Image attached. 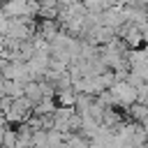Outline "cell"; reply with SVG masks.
I'll return each instance as SVG.
<instances>
[{"mask_svg":"<svg viewBox=\"0 0 148 148\" xmlns=\"http://www.w3.org/2000/svg\"><path fill=\"white\" fill-rule=\"evenodd\" d=\"M0 53H5V35H0Z\"/></svg>","mask_w":148,"mask_h":148,"instance_id":"cell-14","label":"cell"},{"mask_svg":"<svg viewBox=\"0 0 148 148\" xmlns=\"http://www.w3.org/2000/svg\"><path fill=\"white\" fill-rule=\"evenodd\" d=\"M127 116H130L134 123L143 125V127L148 125V106H146V104H139V102H136V104H132V106L127 109Z\"/></svg>","mask_w":148,"mask_h":148,"instance_id":"cell-6","label":"cell"},{"mask_svg":"<svg viewBox=\"0 0 148 148\" xmlns=\"http://www.w3.org/2000/svg\"><path fill=\"white\" fill-rule=\"evenodd\" d=\"M56 109H58L56 97H44L42 102H37V104H35L32 116H53V111H56Z\"/></svg>","mask_w":148,"mask_h":148,"instance_id":"cell-5","label":"cell"},{"mask_svg":"<svg viewBox=\"0 0 148 148\" xmlns=\"http://www.w3.org/2000/svg\"><path fill=\"white\" fill-rule=\"evenodd\" d=\"M0 76H5V79H9V81H21V83H30V81H32L30 69H28V62H21V60L9 62Z\"/></svg>","mask_w":148,"mask_h":148,"instance_id":"cell-2","label":"cell"},{"mask_svg":"<svg viewBox=\"0 0 148 148\" xmlns=\"http://www.w3.org/2000/svg\"><path fill=\"white\" fill-rule=\"evenodd\" d=\"M127 83L130 86H134V88H141L143 83H146V79L139 74V72H134V69H130V74H127Z\"/></svg>","mask_w":148,"mask_h":148,"instance_id":"cell-11","label":"cell"},{"mask_svg":"<svg viewBox=\"0 0 148 148\" xmlns=\"http://www.w3.org/2000/svg\"><path fill=\"white\" fill-rule=\"evenodd\" d=\"M25 97H28L32 104L42 102V99H44V92H42V83H39V81H30V83H25Z\"/></svg>","mask_w":148,"mask_h":148,"instance_id":"cell-8","label":"cell"},{"mask_svg":"<svg viewBox=\"0 0 148 148\" xmlns=\"http://www.w3.org/2000/svg\"><path fill=\"white\" fill-rule=\"evenodd\" d=\"M0 148H7V146H0Z\"/></svg>","mask_w":148,"mask_h":148,"instance_id":"cell-15","label":"cell"},{"mask_svg":"<svg viewBox=\"0 0 148 148\" xmlns=\"http://www.w3.org/2000/svg\"><path fill=\"white\" fill-rule=\"evenodd\" d=\"M9 28V16H5V12H0V35H7Z\"/></svg>","mask_w":148,"mask_h":148,"instance_id":"cell-12","label":"cell"},{"mask_svg":"<svg viewBox=\"0 0 148 148\" xmlns=\"http://www.w3.org/2000/svg\"><path fill=\"white\" fill-rule=\"evenodd\" d=\"M125 23H127V21H125V9H123L120 5H113L111 9L102 12V25L116 30V35H118V30H120Z\"/></svg>","mask_w":148,"mask_h":148,"instance_id":"cell-3","label":"cell"},{"mask_svg":"<svg viewBox=\"0 0 148 148\" xmlns=\"http://www.w3.org/2000/svg\"><path fill=\"white\" fill-rule=\"evenodd\" d=\"M16 141H18V127H7L5 130V139H2V146L7 148H16Z\"/></svg>","mask_w":148,"mask_h":148,"instance_id":"cell-10","label":"cell"},{"mask_svg":"<svg viewBox=\"0 0 148 148\" xmlns=\"http://www.w3.org/2000/svg\"><path fill=\"white\" fill-rule=\"evenodd\" d=\"M76 97H79V92L74 88H67V90H58L56 92L58 106H65V109H74L76 106Z\"/></svg>","mask_w":148,"mask_h":148,"instance_id":"cell-4","label":"cell"},{"mask_svg":"<svg viewBox=\"0 0 148 148\" xmlns=\"http://www.w3.org/2000/svg\"><path fill=\"white\" fill-rule=\"evenodd\" d=\"M9 125H0V146H2V139H5V130H7Z\"/></svg>","mask_w":148,"mask_h":148,"instance_id":"cell-13","label":"cell"},{"mask_svg":"<svg viewBox=\"0 0 148 148\" xmlns=\"http://www.w3.org/2000/svg\"><path fill=\"white\" fill-rule=\"evenodd\" d=\"M65 136L58 130H46V148H62L65 146Z\"/></svg>","mask_w":148,"mask_h":148,"instance_id":"cell-9","label":"cell"},{"mask_svg":"<svg viewBox=\"0 0 148 148\" xmlns=\"http://www.w3.org/2000/svg\"><path fill=\"white\" fill-rule=\"evenodd\" d=\"M32 136H35V130L23 123L18 125V141H16V148H32Z\"/></svg>","mask_w":148,"mask_h":148,"instance_id":"cell-7","label":"cell"},{"mask_svg":"<svg viewBox=\"0 0 148 148\" xmlns=\"http://www.w3.org/2000/svg\"><path fill=\"white\" fill-rule=\"evenodd\" d=\"M109 90L116 95V102H118V106H123V109H130L132 104H136V95H139V88L130 86L127 81H116V83H113Z\"/></svg>","mask_w":148,"mask_h":148,"instance_id":"cell-1","label":"cell"}]
</instances>
